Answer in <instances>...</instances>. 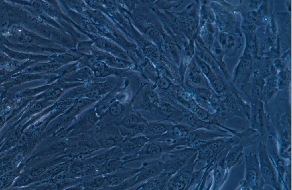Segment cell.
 <instances>
[{
  "label": "cell",
  "instance_id": "cell-1",
  "mask_svg": "<svg viewBox=\"0 0 292 190\" xmlns=\"http://www.w3.org/2000/svg\"><path fill=\"white\" fill-rule=\"evenodd\" d=\"M258 152L261 172L265 184L271 185L276 190L283 189V183L276 167L269 157L265 145L260 143Z\"/></svg>",
  "mask_w": 292,
  "mask_h": 190
},
{
  "label": "cell",
  "instance_id": "cell-2",
  "mask_svg": "<svg viewBox=\"0 0 292 190\" xmlns=\"http://www.w3.org/2000/svg\"><path fill=\"white\" fill-rule=\"evenodd\" d=\"M173 146L165 141L150 140L139 152L137 157L128 162L136 161L143 162L162 159L163 156L171 151Z\"/></svg>",
  "mask_w": 292,
  "mask_h": 190
},
{
  "label": "cell",
  "instance_id": "cell-3",
  "mask_svg": "<svg viewBox=\"0 0 292 190\" xmlns=\"http://www.w3.org/2000/svg\"><path fill=\"white\" fill-rule=\"evenodd\" d=\"M246 170L244 181L250 189L262 190L265 184L260 169L259 162L256 154L245 156Z\"/></svg>",
  "mask_w": 292,
  "mask_h": 190
},
{
  "label": "cell",
  "instance_id": "cell-4",
  "mask_svg": "<svg viewBox=\"0 0 292 190\" xmlns=\"http://www.w3.org/2000/svg\"><path fill=\"white\" fill-rule=\"evenodd\" d=\"M150 140L144 135L125 137L119 144L124 154L121 159L124 164L136 158L139 152L145 144Z\"/></svg>",
  "mask_w": 292,
  "mask_h": 190
},
{
  "label": "cell",
  "instance_id": "cell-5",
  "mask_svg": "<svg viewBox=\"0 0 292 190\" xmlns=\"http://www.w3.org/2000/svg\"><path fill=\"white\" fill-rule=\"evenodd\" d=\"M115 84L110 80L87 83L84 86V96L89 99H99L112 91L115 88Z\"/></svg>",
  "mask_w": 292,
  "mask_h": 190
},
{
  "label": "cell",
  "instance_id": "cell-6",
  "mask_svg": "<svg viewBox=\"0 0 292 190\" xmlns=\"http://www.w3.org/2000/svg\"><path fill=\"white\" fill-rule=\"evenodd\" d=\"M141 167V170L137 173V179L133 187L162 173L164 170V161L161 159L144 162Z\"/></svg>",
  "mask_w": 292,
  "mask_h": 190
},
{
  "label": "cell",
  "instance_id": "cell-7",
  "mask_svg": "<svg viewBox=\"0 0 292 190\" xmlns=\"http://www.w3.org/2000/svg\"><path fill=\"white\" fill-rule=\"evenodd\" d=\"M124 110V107L121 102L115 101L100 117L97 124L115 125L121 120L120 117Z\"/></svg>",
  "mask_w": 292,
  "mask_h": 190
},
{
  "label": "cell",
  "instance_id": "cell-8",
  "mask_svg": "<svg viewBox=\"0 0 292 190\" xmlns=\"http://www.w3.org/2000/svg\"><path fill=\"white\" fill-rule=\"evenodd\" d=\"M172 175L163 172L160 175L149 179L137 187L131 188L129 190H167L169 181Z\"/></svg>",
  "mask_w": 292,
  "mask_h": 190
},
{
  "label": "cell",
  "instance_id": "cell-9",
  "mask_svg": "<svg viewBox=\"0 0 292 190\" xmlns=\"http://www.w3.org/2000/svg\"><path fill=\"white\" fill-rule=\"evenodd\" d=\"M172 125L160 122H153L147 125L141 133L150 140H156L166 133Z\"/></svg>",
  "mask_w": 292,
  "mask_h": 190
},
{
  "label": "cell",
  "instance_id": "cell-10",
  "mask_svg": "<svg viewBox=\"0 0 292 190\" xmlns=\"http://www.w3.org/2000/svg\"><path fill=\"white\" fill-rule=\"evenodd\" d=\"M137 173L119 184L117 187L116 189H118L124 190L129 189L132 187L137 179Z\"/></svg>",
  "mask_w": 292,
  "mask_h": 190
},
{
  "label": "cell",
  "instance_id": "cell-11",
  "mask_svg": "<svg viewBox=\"0 0 292 190\" xmlns=\"http://www.w3.org/2000/svg\"><path fill=\"white\" fill-rule=\"evenodd\" d=\"M96 45L100 48L107 50L109 51L111 48L110 44L102 39H99L97 40Z\"/></svg>",
  "mask_w": 292,
  "mask_h": 190
},
{
  "label": "cell",
  "instance_id": "cell-12",
  "mask_svg": "<svg viewBox=\"0 0 292 190\" xmlns=\"http://www.w3.org/2000/svg\"><path fill=\"white\" fill-rule=\"evenodd\" d=\"M212 85L214 90L217 92L222 91L224 88V85L222 82L218 79L214 80L212 82Z\"/></svg>",
  "mask_w": 292,
  "mask_h": 190
},
{
  "label": "cell",
  "instance_id": "cell-13",
  "mask_svg": "<svg viewBox=\"0 0 292 190\" xmlns=\"http://www.w3.org/2000/svg\"><path fill=\"white\" fill-rule=\"evenodd\" d=\"M157 84L160 88L165 89L169 86V82L167 80L163 77H160L157 79Z\"/></svg>",
  "mask_w": 292,
  "mask_h": 190
},
{
  "label": "cell",
  "instance_id": "cell-14",
  "mask_svg": "<svg viewBox=\"0 0 292 190\" xmlns=\"http://www.w3.org/2000/svg\"><path fill=\"white\" fill-rule=\"evenodd\" d=\"M272 71V66L269 65H267L263 66L260 70L262 75L265 77L269 76L271 73Z\"/></svg>",
  "mask_w": 292,
  "mask_h": 190
},
{
  "label": "cell",
  "instance_id": "cell-15",
  "mask_svg": "<svg viewBox=\"0 0 292 190\" xmlns=\"http://www.w3.org/2000/svg\"><path fill=\"white\" fill-rule=\"evenodd\" d=\"M252 92L255 97L260 98L261 95V90L260 86L257 84L253 85Z\"/></svg>",
  "mask_w": 292,
  "mask_h": 190
},
{
  "label": "cell",
  "instance_id": "cell-16",
  "mask_svg": "<svg viewBox=\"0 0 292 190\" xmlns=\"http://www.w3.org/2000/svg\"><path fill=\"white\" fill-rule=\"evenodd\" d=\"M266 82L267 85L274 87L277 83V78L274 75H270L267 77Z\"/></svg>",
  "mask_w": 292,
  "mask_h": 190
},
{
  "label": "cell",
  "instance_id": "cell-17",
  "mask_svg": "<svg viewBox=\"0 0 292 190\" xmlns=\"http://www.w3.org/2000/svg\"><path fill=\"white\" fill-rule=\"evenodd\" d=\"M162 113L164 115L168 116L171 115L174 112L173 109L166 106H162L160 109Z\"/></svg>",
  "mask_w": 292,
  "mask_h": 190
},
{
  "label": "cell",
  "instance_id": "cell-18",
  "mask_svg": "<svg viewBox=\"0 0 292 190\" xmlns=\"http://www.w3.org/2000/svg\"><path fill=\"white\" fill-rule=\"evenodd\" d=\"M62 61L65 62H71L75 59V57L72 55L67 54L62 56L60 58Z\"/></svg>",
  "mask_w": 292,
  "mask_h": 190
},
{
  "label": "cell",
  "instance_id": "cell-19",
  "mask_svg": "<svg viewBox=\"0 0 292 190\" xmlns=\"http://www.w3.org/2000/svg\"><path fill=\"white\" fill-rule=\"evenodd\" d=\"M199 66L202 71L205 74H207L209 72V70L207 66L204 63L202 62L199 63Z\"/></svg>",
  "mask_w": 292,
  "mask_h": 190
},
{
  "label": "cell",
  "instance_id": "cell-20",
  "mask_svg": "<svg viewBox=\"0 0 292 190\" xmlns=\"http://www.w3.org/2000/svg\"><path fill=\"white\" fill-rule=\"evenodd\" d=\"M155 48L152 46L150 45L146 47L145 52L147 55H149L154 51Z\"/></svg>",
  "mask_w": 292,
  "mask_h": 190
},
{
  "label": "cell",
  "instance_id": "cell-21",
  "mask_svg": "<svg viewBox=\"0 0 292 190\" xmlns=\"http://www.w3.org/2000/svg\"><path fill=\"white\" fill-rule=\"evenodd\" d=\"M41 107V105L39 104H34L31 107V111H35V110L40 109Z\"/></svg>",
  "mask_w": 292,
  "mask_h": 190
},
{
  "label": "cell",
  "instance_id": "cell-22",
  "mask_svg": "<svg viewBox=\"0 0 292 190\" xmlns=\"http://www.w3.org/2000/svg\"><path fill=\"white\" fill-rule=\"evenodd\" d=\"M88 27L90 30L92 31H97V29L93 25H90L89 26H88Z\"/></svg>",
  "mask_w": 292,
  "mask_h": 190
}]
</instances>
